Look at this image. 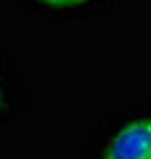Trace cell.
Listing matches in <instances>:
<instances>
[{
  "label": "cell",
  "instance_id": "6da1fadb",
  "mask_svg": "<svg viewBox=\"0 0 151 159\" xmlns=\"http://www.w3.org/2000/svg\"><path fill=\"white\" fill-rule=\"evenodd\" d=\"M101 159H151V117L125 125L106 143Z\"/></svg>",
  "mask_w": 151,
  "mask_h": 159
},
{
  "label": "cell",
  "instance_id": "7a4b0ae2",
  "mask_svg": "<svg viewBox=\"0 0 151 159\" xmlns=\"http://www.w3.org/2000/svg\"><path fill=\"white\" fill-rule=\"evenodd\" d=\"M40 3H45V6H50V8H58V11H64V8L85 6V3H90V0H40Z\"/></svg>",
  "mask_w": 151,
  "mask_h": 159
},
{
  "label": "cell",
  "instance_id": "3957f363",
  "mask_svg": "<svg viewBox=\"0 0 151 159\" xmlns=\"http://www.w3.org/2000/svg\"><path fill=\"white\" fill-rule=\"evenodd\" d=\"M0 106H3V88H0Z\"/></svg>",
  "mask_w": 151,
  "mask_h": 159
}]
</instances>
